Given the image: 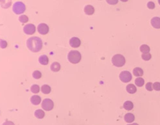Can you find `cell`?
<instances>
[{"label": "cell", "instance_id": "1", "mask_svg": "<svg viewBox=\"0 0 160 125\" xmlns=\"http://www.w3.org/2000/svg\"><path fill=\"white\" fill-rule=\"evenodd\" d=\"M26 45L28 48L33 52H38L40 51L43 47L41 39L38 37H32L28 39Z\"/></svg>", "mask_w": 160, "mask_h": 125}, {"label": "cell", "instance_id": "2", "mask_svg": "<svg viewBox=\"0 0 160 125\" xmlns=\"http://www.w3.org/2000/svg\"><path fill=\"white\" fill-rule=\"evenodd\" d=\"M68 59L72 64H78L81 59V55L77 50H71L68 53Z\"/></svg>", "mask_w": 160, "mask_h": 125}, {"label": "cell", "instance_id": "3", "mask_svg": "<svg viewBox=\"0 0 160 125\" xmlns=\"http://www.w3.org/2000/svg\"><path fill=\"white\" fill-rule=\"evenodd\" d=\"M126 60L124 56L121 54L114 55L112 58V63L114 66L117 67H123L125 64Z\"/></svg>", "mask_w": 160, "mask_h": 125}, {"label": "cell", "instance_id": "4", "mask_svg": "<svg viewBox=\"0 0 160 125\" xmlns=\"http://www.w3.org/2000/svg\"><path fill=\"white\" fill-rule=\"evenodd\" d=\"M25 10H26V6L21 1L16 2L13 6V11L16 15H21L23 13Z\"/></svg>", "mask_w": 160, "mask_h": 125}, {"label": "cell", "instance_id": "5", "mask_svg": "<svg viewBox=\"0 0 160 125\" xmlns=\"http://www.w3.org/2000/svg\"><path fill=\"white\" fill-rule=\"evenodd\" d=\"M41 106L45 111H50L53 108L54 103L51 100L49 99V98H46L42 102Z\"/></svg>", "mask_w": 160, "mask_h": 125}, {"label": "cell", "instance_id": "6", "mask_svg": "<svg viewBox=\"0 0 160 125\" xmlns=\"http://www.w3.org/2000/svg\"><path fill=\"white\" fill-rule=\"evenodd\" d=\"M120 78L124 83H128L132 79V75L128 71H123L120 73Z\"/></svg>", "mask_w": 160, "mask_h": 125}, {"label": "cell", "instance_id": "7", "mask_svg": "<svg viewBox=\"0 0 160 125\" xmlns=\"http://www.w3.org/2000/svg\"><path fill=\"white\" fill-rule=\"evenodd\" d=\"M23 31L26 34L32 35L36 31V27H35V25L33 24H28L24 27Z\"/></svg>", "mask_w": 160, "mask_h": 125}, {"label": "cell", "instance_id": "8", "mask_svg": "<svg viewBox=\"0 0 160 125\" xmlns=\"http://www.w3.org/2000/svg\"><path fill=\"white\" fill-rule=\"evenodd\" d=\"M38 33L40 34L45 35L48 33L49 32V27L47 24L45 23H41L40 24L38 25Z\"/></svg>", "mask_w": 160, "mask_h": 125}, {"label": "cell", "instance_id": "9", "mask_svg": "<svg viewBox=\"0 0 160 125\" xmlns=\"http://www.w3.org/2000/svg\"><path fill=\"white\" fill-rule=\"evenodd\" d=\"M69 44L73 48H77L81 45L80 39L76 37H72L69 40Z\"/></svg>", "mask_w": 160, "mask_h": 125}, {"label": "cell", "instance_id": "10", "mask_svg": "<svg viewBox=\"0 0 160 125\" xmlns=\"http://www.w3.org/2000/svg\"><path fill=\"white\" fill-rule=\"evenodd\" d=\"M151 24L153 27L156 29H160V18L155 17L151 20Z\"/></svg>", "mask_w": 160, "mask_h": 125}, {"label": "cell", "instance_id": "11", "mask_svg": "<svg viewBox=\"0 0 160 125\" xmlns=\"http://www.w3.org/2000/svg\"><path fill=\"white\" fill-rule=\"evenodd\" d=\"M84 11L85 12V14H86L87 15H92L94 14V8L93 6L91 5H86L85 7H84Z\"/></svg>", "mask_w": 160, "mask_h": 125}, {"label": "cell", "instance_id": "12", "mask_svg": "<svg viewBox=\"0 0 160 125\" xmlns=\"http://www.w3.org/2000/svg\"><path fill=\"white\" fill-rule=\"evenodd\" d=\"M30 100L33 105H38L39 103H40L41 101V99L40 96H38V95H34V96H31Z\"/></svg>", "mask_w": 160, "mask_h": 125}, {"label": "cell", "instance_id": "13", "mask_svg": "<svg viewBox=\"0 0 160 125\" xmlns=\"http://www.w3.org/2000/svg\"><path fill=\"white\" fill-rule=\"evenodd\" d=\"M126 91L129 93L130 94H134L136 92L137 89L133 84H129L126 86Z\"/></svg>", "mask_w": 160, "mask_h": 125}, {"label": "cell", "instance_id": "14", "mask_svg": "<svg viewBox=\"0 0 160 125\" xmlns=\"http://www.w3.org/2000/svg\"><path fill=\"white\" fill-rule=\"evenodd\" d=\"M39 62L43 65H47L48 62H49L48 57L46 55H43L40 56L39 58Z\"/></svg>", "mask_w": 160, "mask_h": 125}, {"label": "cell", "instance_id": "15", "mask_svg": "<svg viewBox=\"0 0 160 125\" xmlns=\"http://www.w3.org/2000/svg\"><path fill=\"white\" fill-rule=\"evenodd\" d=\"M35 116L38 119H43L45 116V113L42 109H37L35 112Z\"/></svg>", "mask_w": 160, "mask_h": 125}, {"label": "cell", "instance_id": "16", "mask_svg": "<svg viewBox=\"0 0 160 125\" xmlns=\"http://www.w3.org/2000/svg\"><path fill=\"white\" fill-rule=\"evenodd\" d=\"M124 120L127 123H132L134 120V116L132 113H127L124 116Z\"/></svg>", "mask_w": 160, "mask_h": 125}, {"label": "cell", "instance_id": "17", "mask_svg": "<svg viewBox=\"0 0 160 125\" xmlns=\"http://www.w3.org/2000/svg\"><path fill=\"white\" fill-rule=\"evenodd\" d=\"M61 65L58 62H53L51 65V70L55 72H57L60 71Z\"/></svg>", "mask_w": 160, "mask_h": 125}, {"label": "cell", "instance_id": "18", "mask_svg": "<svg viewBox=\"0 0 160 125\" xmlns=\"http://www.w3.org/2000/svg\"><path fill=\"white\" fill-rule=\"evenodd\" d=\"M133 74L136 77H141L143 75V71L140 67H136L133 69Z\"/></svg>", "mask_w": 160, "mask_h": 125}, {"label": "cell", "instance_id": "19", "mask_svg": "<svg viewBox=\"0 0 160 125\" xmlns=\"http://www.w3.org/2000/svg\"><path fill=\"white\" fill-rule=\"evenodd\" d=\"M11 0H1V5L3 8H8L11 5Z\"/></svg>", "mask_w": 160, "mask_h": 125}, {"label": "cell", "instance_id": "20", "mask_svg": "<svg viewBox=\"0 0 160 125\" xmlns=\"http://www.w3.org/2000/svg\"><path fill=\"white\" fill-rule=\"evenodd\" d=\"M133 106H134L133 103L131 102H130V101H126V102H125V103H124V105H123L124 108L128 111L131 110V109L133 108Z\"/></svg>", "mask_w": 160, "mask_h": 125}, {"label": "cell", "instance_id": "21", "mask_svg": "<svg viewBox=\"0 0 160 125\" xmlns=\"http://www.w3.org/2000/svg\"><path fill=\"white\" fill-rule=\"evenodd\" d=\"M140 51L143 52V54H146V53H149L150 51V48L148 45L143 44L140 47Z\"/></svg>", "mask_w": 160, "mask_h": 125}, {"label": "cell", "instance_id": "22", "mask_svg": "<svg viewBox=\"0 0 160 125\" xmlns=\"http://www.w3.org/2000/svg\"><path fill=\"white\" fill-rule=\"evenodd\" d=\"M51 87L48 85H43L41 87V92L44 94H49L51 92Z\"/></svg>", "mask_w": 160, "mask_h": 125}, {"label": "cell", "instance_id": "23", "mask_svg": "<svg viewBox=\"0 0 160 125\" xmlns=\"http://www.w3.org/2000/svg\"><path fill=\"white\" fill-rule=\"evenodd\" d=\"M134 82H135L136 85L139 87H143L144 84V79L143 78H141V77H138V78H137Z\"/></svg>", "mask_w": 160, "mask_h": 125}, {"label": "cell", "instance_id": "24", "mask_svg": "<svg viewBox=\"0 0 160 125\" xmlns=\"http://www.w3.org/2000/svg\"><path fill=\"white\" fill-rule=\"evenodd\" d=\"M31 91L33 93H39V85H36V84L32 85L31 87Z\"/></svg>", "mask_w": 160, "mask_h": 125}, {"label": "cell", "instance_id": "25", "mask_svg": "<svg viewBox=\"0 0 160 125\" xmlns=\"http://www.w3.org/2000/svg\"><path fill=\"white\" fill-rule=\"evenodd\" d=\"M33 77L35 79H39L41 77V73L38 71H35L33 73Z\"/></svg>", "mask_w": 160, "mask_h": 125}, {"label": "cell", "instance_id": "26", "mask_svg": "<svg viewBox=\"0 0 160 125\" xmlns=\"http://www.w3.org/2000/svg\"><path fill=\"white\" fill-rule=\"evenodd\" d=\"M19 20L22 23H25V22H27L28 21L29 19H28V17L26 16V15H22V16H19Z\"/></svg>", "mask_w": 160, "mask_h": 125}, {"label": "cell", "instance_id": "27", "mask_svg": "<svg viewBox=\"0 0 160 125\" xmlns=\"http://www.w3.org/2000/svg\"><path fill=\"white\" fill-rule=\"evenodd\" d=\"M141 57L144 60L148 61L151 59V55L150 53H146V54H143L141 55Z\"/></svg>", "mask_w": 160, "mask_h": 125}, {"label": "cell", "instance_id": "28", "mask_svg": "<svg viewBox=\"0 0 160 125\" xmlns=\"http://www.w3.org/2000/svg\"><path fill=\"white\" fill-rule=\"evenodd\" d=\"M146 89L148 91H152L153 89V84L151 82L147 83L146 85Z\"/></svg>", "mask_w": 160, "mask_h": 125}, {"label": "cell", "instance_id": "29", "mask_svg": "<svg viewBox=\"0 0 160 125\" xmlns=\"http://www.w3.org/2000/svg\"><path fill=\"white\" fill-rule=\"evenodd\" d=\"M153 89L156 91H160V83L155 82L153 84Z\"/></svg>", "mask_w": 160, "mask_h": 125}, {"label": "cell", "instance_id": "30", "mask_svg": "<svg viewBox=\"0 0 160 125\" xmlns=\"http://www.w3.org/2000/svg\"><path fill=\"white\" fill-rule=\"evenodd\" d=\"M147 6H148V8L150 9H155V5L153 2H152V1H150V2H148V4H147Z\"/></svg>", "mask_w": 160, "mask_h": 125}, {"label": "cell", "instance_id": "31", "mask_svg": "<svg viewBox=\"0 0 160 125\" xmlns=\"http://www.w3.org/2000/svg\"><path fill=\"white\" fill-rule=\"evenodd\" d=\"M106 2L109 5H116L118 2V0H106Z\"/></svg>", "mask_w": 160, "mask_h": 125}, {"label": "cell", "instance_id": "32", "mask_svg": "<svg viewBox=\"0 0 160 125\" xmlns=\"http://www.w3.org/2000/svg\"><path fill=\"white\" fill-rule=\"evenodd\" d=\"M7 47V43L5 41V40H3L1 39V48L4 49L6 48Z\"/></svg>", "mask_w": 160, "mask_h": 125}, {"label": "cell", "instance_id": "33", "mask_svg": "<svg viewBox=\"0 0 160 125\" xmlns=\"http://www.w3.org/2000/svg\"><path fill=\"white\" fill-rule=\"evenodd\" d=\"M3 125H15V124L13 122L9 121H6L3 124Z\"/></svg>", "mask_w": 160, "mask_h": 125}, {"label": "cell", "instance_id": "34", "mask_svg": "<svg viewBox=\"0 0 160 125\" xmlns=\"http://www.w3.org/2000/svg\"><path fill=\"white\" fill-rule=\"evenodd\" d=\"M121 1H122V2H126V1H128V0H120Z\"/></svg>", "mask_w": 160, "mask_h": 125}, {"label": "cell", "instance_id": "35", "mask_svg": "<svg viewBox=\"0 0 160 125\" xmlns=\"http://www.w3.org/2000/svg\"><path fill=\"white\" fill-rule=\"evenodd\" d=\"M128 125H139L137 123H133V124H128Z\"/></svg>", "mask_w": 160, "mask_h": 125}, {"label": "cell", "instance_id": "36", "mask_svg": "<svg viewBox=\"0 0 160 125\" xmlns=\"http://www.w3.org/2000/svg\"><path fill=\"white\" fill-rule=\"evenodd\" d=\"M158 3H159V4L160 5V0H158Z\"/></svg>", "mask_w": 160, "mask_h": 125}]
</instances>
